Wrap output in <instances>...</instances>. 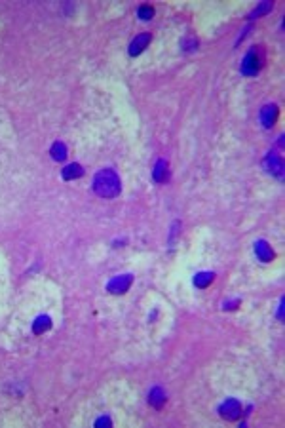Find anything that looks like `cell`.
I'll return each instance as SVG.
<instances>
[{"instance_id": "obj_11", "label": "cell", "mask_w": 285, "mask_h": 428, "mask_svg": "<svg viewBox=\"0 0 285 428\" xmlns=\"http://www.w3.org/2000/svg\"><path fill=\"white\" fill-rule=\"evenodd\" d=\"M152 179L156 183H164L168 179V162L166 160H158L152 170Z\"/></svg>"}, {"instance_id": "obj_5", "label": "cell", "mask_w": 285, "mask_h": 428, "mask_svg": "<svg viewBox=\"0 0 285 428\" xmlns=\"http://www.w3.org/2000/svg\"><path fill=\"white\" fill-rule=\"evenodd\" d=\"M132 284H133L132 274H122V276H116V278L110 280L109 284H107V290H109L110 293H114V295H118V293L128 291Z\"/></svg>"}, {"instance_id": "obj_3", "label": "cell", "mask_w": 285, "mask_h": 428, "mask_svg": "<svg viewBox=\"0 0 285 428\" xmlns=\"http://www.w3.org/2000/svg\"><path fill=\"white\" fill-rule=\"evenodd\" d=\"M241 404L238 400H234V398H228L224 404H220L219 407V413L222 419H226V421H236L238 417L241 415Z\"/></svg>"}, {"instance_id": "obj_15", "label": "cell", "mask_w": 285, "mask_h": 428, "mask_svg": "<svg viewBox=\"0 0 285 428\" xmlns=\"http://www.w3.org/2000/svg\"><path fill=\"white\" fill-rule=\"evenodd\" d=\"M50 153H51L53 160H65V156H67V147L63 145V143H61V141H55Z\"/></svg>"}, {"instance_id": "obj_9", "label": "cell", "mask_w": 285, "mask_h": 428, "mask_svg": "<svg viewBox=\"0 0 285 428\" xmlns=\"http://www.w3.org/2000/svg\"><path fill=\"white\" fill-rule=\"evenodd\" d=\"M166 392L160 388V386H154L152 390H151V394H149V404L152 407H156V409H160V407L166 404Z\"/></svg>"}, {"instance_id": "obj_1", "label": "cell", "mask_w": 285, "mask_h": 428, "mask_svg": "<svg viewBox=\"0 0 285 428\" xmlns=\"http://www.w3.org/2000/svg\"><path fill=\"white\" fill-rule=\"evenodd\" d=\"M93 192L101 198H116L122 192V183L112 168H103L93 179Z\"/></svg>"}, {"instance_id": "obj_17", "label": "cell", "mask_w": 285, "mask_h": 428, "mask_svg": "<svg viewBox=\"0 0 285 428\" xmlns=\"http://www.w3.org/2000/svg\"><path fill=\"white\" fill-rule=\"evenodd\" d=\"M183 50H184V51H192V50H196L198 46H200V42H198V38L196 36H192V34H190V36H186V38H184V40H183Z\"/></svg>"}, {"instance_id": "obj_12", "label": "cell", "mask_w": 285, "mask_h": 428, "mask_svg": "<svg viewBox=\"0 0 285 428\" xmlns=\"http://www.w3.org/2000/svg\"><path fill=\"white\" fill-rule=\"evenodd\" d=\"M215 280V274L213 272H198L194 276V286L200 288V290H205L207 286H211Z\"/></svg>"}, {"instance_id": "obj_14", "label": "cell", "mask_w": 285, "mask_h": 428, "mask_svg": "<svg viewBox=\"0 0 285 428\" xmlns=\"http://www.w3.org/2000/svg\"><path fill=\"white\" fill-rule=\"evenodd\" d=\"M274 8V4L272 2H263V4H259L251 14H249V19H255V17H263L264 14H268L270 10Z\"/></svg>"}, {"instance_id": "obj_8", "label": "cell", "mask_w": 285, "mask_h": 428, "mask_svg": "<svg viewBox=\"0 0 285 428\" xmlns=\"http://www.w3.org/2000/svg\"><path fill=\"white\" fill-rule=\"evenodd\" d=\"M278 118V107L276 105H264L261 109V114H259V120L263 124V128H272L274 122Z\"/></svg>"}, {"instance_id": "obj_6", "label": "cell", "mask_w": 285, "mask_h": 428, "mask_svg": "<svg viewBox=\"0 0 285 428\" xmlns=\"http://www.w3.org/2000/svg\"><path fill=\"white\" fill-rule=\"evenodd\" d=\"M151 40H152V34H151V33H141V34H137L132 40V44H130V55L135 57V55L143 53L145 48L151 44Z\"/></svg>"}, {"instance_id": "obj_13", "label": "cell", "mask_w": 285, "mask_h": 428, "mask_svg": "<svg viewBox=\"0 0 285 428\" xmlns=\"http://www.w3.org/2000/svg\"><path fill=\"white\" fill-rule=\"evenodd\" d=\"M51 327V320H50V316H38L36 320H34V324H33V331L36 333V335H42L44 331H48Z\"/></svg>"}, {"instance_id": "obj_7", "label": "cell", "mask_w": 285, "mask_h": 428, "mask_svg": "<svg viewBox=\"0 0 285 428\" xmlns=\"http://www.w3.org/2000/svg\"><path fill=\"white\" fill-rule=\"evenodd\" d=\"M255 255H257L259 261H263V263H270V261L276 257L274 249L270 248V244H268L266 240H257V242H255Z\"/></svg>"}, {"instance_id": "obj_10", "label": "cell", "mask_w": 285, "mask_h": 428, "mask_svg": "<svg viewBox=\"0 0 285 428\" xmlns=\"http://www.w3.org/2000/svg\"><path fill=\"white\" fill-rule=\"evenodd\" d=\"M61 175H63V179L67 181H72V179H76V177H82L84 175V168L80 166V164H68L65 170L61 171Z\"/></svg>"}, {"instance_id": "obj_16", "label": "cell", "mask_w": 285, "mask_h": 428, "mask_svg": "<svg viewBox=\"0 0 285 428\" xmlns=\"http://www.w3.org/2000/svg\"><path fill=\"white\" fill-rule=\"evenodd\" d=\"M137 16H139L143 21H149V19H152L154 17V8L152 6H149V4H143V6L137 8Z\"/></svg>"}, {"instance_id": "obj_4", "label": "cell", "mask_w": 285, "mask_h": 428, "mask_svg": "<svg viewBox=\"0 0 285 428\" xmlns=\"http://www.w3.org/2000/svg\"><path fill=\"white\" fill-rule=\"evenodd\" d=\"M264 168L268 170L270 175H274V177H278V179L284 177V160H282L280 154L268 153V156L264 158Z\"/></svg>"}, {"instance_id": "obj_2", "label": "cell", "mask_w": 285, "mask_h": 428, "mask_svg": "<svg viewBox=\"0 0 285 428\" xmlns=\"http://www.w3.org/2000/svg\"><path fill=\"white\" fill-rule=\"evenodd\" d=\"M264 61H266V53H264L263 46H251L245 53V57L241 59V74L243 76H257L264 67Z\"/></svg>"}]
</instances>
